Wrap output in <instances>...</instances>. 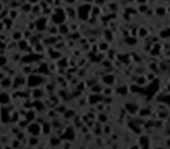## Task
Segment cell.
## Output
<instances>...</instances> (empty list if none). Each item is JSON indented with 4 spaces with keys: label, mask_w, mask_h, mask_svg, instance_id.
Wrapping results in <instances>:
<instances>
[]
</instances>
